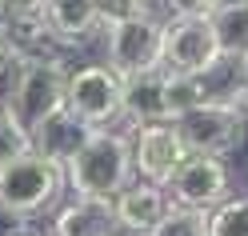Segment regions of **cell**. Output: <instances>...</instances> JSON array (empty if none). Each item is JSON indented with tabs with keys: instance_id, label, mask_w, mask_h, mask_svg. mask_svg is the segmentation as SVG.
<instances>
[{
	"instance_id": "6da1fadb",
	"label": "cell",
	"mask_w": 248,
	"mask_h": 236,
	"mask_svg": "<svg viewBox=\"0 0 248 236\" xmlns=\"http://www.w3.org/2000/svg\"><path fill=\"white\" fill-rule=\"evenodd\" d=\"M136 180L132 172V140L124 132H108L96 128L80 152L64 164V184L72 188L76 200H88V204H112L124 188Z\"/></svg>"
},
{
	"instance_id": "7a4b0ae2",
	"label": "cell",
	"mask_w": 248,
	"mask_h": 236,
	"mask_svg": "<svg viewBox=\"0 0 248 236\" xmlns=\"http://www.w3.org/2000/svg\"><path fill=\"white\" fill-rule=\"evenodd\" d=\"M64 88H68L64 60H12L8 64V92L0 104L8 108V116L24 132H32L52 112L64 108Z\"/></svg>"
},
{
	"instance_id": "3957f363",
	"label": "cell",
	"mask_w": 248,
	"mask_h": 236,
	"mask_svg": "<svg viewBox=\"0 0 248 236\" xmlns=\"http://www.w3.org/2000/svg\"><path fill=\"white\" fill-rule=\"evenodd\" d=\"M64 168L36 156L32 148L0 164V212L4 216H40L64 192Z\"/></svg>"
},
{
	"instance_id": "277c9868",
	"label": "cell",
	"mask_w": 248,
	"mask_h": 236,
	"mask_svg": "<svg viewBox=\"0 0 248 236\" xmlns=\"http://www.w3.org/2000/svg\"><path fill=\"white\" fill-rule=\"evenodd\" d=\"M176 132H180L184 148L192 156H216V160H224L228 152H240L244 136H248V116L236 104L204 100V104H196L192 112H184L176 120Z\"/></svg>"
},
{
	"instance_id": "5b68a950",
	"label": "cell",
	"mask_w": 248,
	"mask_h": 236,
	"mask_svg": "<svg viewBox=\"0 0 248 236\" xmlns=\"http://www.w3.org/2000/svg\"><path fill=\"white\" fill-rule=\"evenodd\" d=\"M104 44H108V60L104 64L112 68L120 80L128 76H140L148 68H160V52H164V20L156 12H144V16L120 20L104 28Z\"/></svg>"
},
{
	"instance_id": "8992f818",
	"label": "cell",
	"mask_w": 248,
	"mask_h": 236,
	"mask_svg": "<svg viewBox=\"0 0 248 236\" xmlns=\"http://www.w3.org/2000/svg\"><path fill=\"white\" fill-rule=\"evenodd\" d=\"M64 108L88 128H108L112 120H120V76L108 64L68 68Z\"/></svg>"
},
{
	"instance_id": "52a82bcc",
	"label": "cell",
	"mask_w": 248,
	"mask_h": 236,
	"mask_svg": "<svg viewBox=\"0 0 248 236\" xmlns=\"http://www.w3.org/2000/svg\"><path fill=\"white\" fill-rule=\"evenodd\" d=\"M228 184H232V172H228L224 160L188 152V160L172 172V180L164 184V192H168V200H172L176 208L212 212L220 200H228Z\"/></svg>"
},
{
	"instance_id": "ba28073f",
	"label": "cell",
	"mask_w": 248,
	"mask_h": 236,
	"mask_svg": "<svg viewBox=\"0 0 248 236\" xmlns=\"http://www.w3.org/2000/svg\"><path fill=\"white\" fill-rule=\"evenodd\" d=\"M220 60V44L208 20H164L160 68L180 76H204Z\"/></svg>"
},
{
	"instance_id": "9c48e42d",
	"label": "cell",
	"mask_w": 248,
	"mask_h": 236,
	"mask_svg": "<svg viewBox=\"0 0 248 236\" xmlns=\"http://www.w3.org/2000/svg\"><path fill=\"white\" fill-rule=\"evenodd\" d=\"M132 140V172L136 180H148L164 188L172 180V172L188 160V148H184V140L176 132V120H164V124H144V128H136Z\"/></svg>"
},
{
	"instance_id": "30bf717a",
	"label": "cell",
	"mask_w": 248,
	"mask_h": 236,
	"mask_svg": "<svg viewBox=\"0 0 248 236\" xmlns=\"http://www.w3.org/2000/svg\"><path fill=\"white\" fill-rule=\"evenodd\" d=\"M168 208H172L168 192L156 188V184H148V180H132L112 204H108L112 224H116V232H124V236H152Z\"/></svg>"
},
{
	"instance_id": "8fae6325",
	"label": "cell",
	"mask_w": 248,
	"mask_h": 236,
	"mask_svg": "<svg viewBox=\"0 0 248 236\" xmlns=\"http://www.w3.org/2000/svg\"><path fill=\"white\" fill-rule=\"evenodd\" d=\"M164 84H168V72H164V68H148V72H140V76L120 80V116L128 120V124H136V128L172 120V116H168Z\"/></svg>"
},
{
	"instance_id": "7c38bea8",
	"label": "cell",
	"mask_w": 248,
	"mask_h": 236,
	"mask_svg": "<svg viewBox=\"0 0 248 236\" xmlns=\"http://www.w3.org/2000/svg\"><path fill=\"white\" fill-rule=\"evenodd\" d=\"M92 132H96V128H88L84 120H76L68 108H60V112H52L40 128L28 132V144H32L36 156H44V160H52V164L64 168L72 156L80 152V144H84Z\"/></svg>"
},
{
	"instance_id": "4fadbf2b",
	"label": "cell",
	"mask_w": 248,
	"mask_h": 236,
	"mask_svg": "<svg viewBox=\"0 0 248 236\" xmlns=\"http://www.w3.org/2000/svg\"><path fill=\"white\" fill-rule=\"evenodd\" d=\"M0 32H4V40H8L12 60H64L68 64V48L52 36L44 12L40 16H24V20H4Z\"/></svg>"
},
{
	"instance_id": "5bb4252c",
	"label": "cell",
	"mask_w": 248,
	"mask_h": 236,
	"mask_svg": "<svg viewBox=\"0 0 248 236\" xmlns=\"http://www.w3.org/2000/svg\"><path fill=\"white\" fill-rule=\"evenodd\" d=\"M44 20H48L52 36L64 44L68 52L80 48V44H88L92 32L100 28L92 0H48V4H44Z\"/></svg>"
},
{
	"instance_id": "9a60e30c",
	"label": "cell",
	"mask_w": 248,
	"mask_h": 236,
	"mask_svg": "<svg viewBox=\"0 0 248 236\" xmlns=\"http://www.w3.org/2000/svg\"><path fill=\"white\" fill-rule=\"evenodd\" d=\"M220 56L248 60V0H220V8L208 16Z\"/></svg>"
},
{
	"instance_id": "2e32d148",
	"label": "cell",
	"mask_w": 248,
	"mask_h": 236,
	"mask_svg": "<svg viewBox=\"0 0 248 236\" xmlns=\"http://www.w3.org/2000/svg\"><path fill=\"white\" fill-rule=\"evenodd\" d=\"M112 224V212L104 204H88V200H72L56 212L52 220V236H104Z\"/></svg>"
},
{
	"instance_id": "e0dca14e",
	"label": "cell",
	"mask_w": 248,
	"mask_h": 236,
	"mask_svg": "<svg viewBox=\"0 0 248 236\" xmlns=\"http://www.w3.org/2000/svg\"><path fill=\"white\" fill-rule=\"evenodd\" d=\"M244 68H248V60L220 56L204 76H196V80H200V92H204V100L236 104V92H240V76H244Z\"/></svg>"
},
{
	"instance_id": "ac0fdd59",
	"label": "cell",
	"mask_w": 248,
	"mask_h": 236,
	"mask_svg": "<svg viewBox=\"0 0 248 236\" xmlns=\"http://www.w3.org/2000/svg\"><path fill=\"white\" fill-rule=\"evenodd\" d=\"M208 236H248V196H228L208 212Z\"/></svg>"
},
{
	"instance_id": "d6986e66",
	"label": "cell",
	"mask_w": 248,
	"mask_h": 236,
	"mask_svg": "<svg viewBox=\"0 0 248 236\" xmlns=\"http://www.w3.org/2000/svg\"><path fill=\"white\" fill-rule=\"evenodd\" d=\"M164 72H168V68H164ZM164 96H168V116H172V120H180L184 112H192L196 104H204L200 80H196V76H180V72H168Z\"/></svg>"
},
{
	"instance_id": "ffe728a7",
	"label": "cell",
	"mask_w": 248,
	"mask_h": 236,
	"mask_svg": "<svg viewBox=\"0 0 248 236\" xmlns=\"http://www.w3.org/2000/svg\"><path fill=\"white\" fill-rule=\"evenodd\" d=\"M152 236H208V212H196V208H168L164 220L156 224Z\"/></svg>"
},
{
	"instance_id": "44dd1931",
	"label": "cell",
	"mask_w": 248,
	"mask_h": 236,
	"mask_svg": "<svg viewBox=\"0 0 248 236\" xmlns=\"http://www.w3.org/2000/svg\"><path fill=\"white\" fill-rule=\"evenodd\" d=\"M92 8H96L100 28H108V24L144 16V12H156V0H92Z\"/></svg>"
},
{
	"instance_id": "7402d4cb",
	"label": "cell",
	"mask_w": 248,
	"mask_h": 236,
	"mask_svg": "<svg viewBox=\"0 0 248 236\" xmlns=\"http://www.w3.org/2000/svg\"><path fill=\"white\" fill-rule=\"evenodd\" d=\"M28 148H32V144H28V132L8 116V108L0 104V164H8L12 156H20Z\"/></svg>"
},
{
	"instance_id": "603a6c76",
	"label": "cell",
	"mask_w": 248,
	"mask_h": 236,
	"mask_svg": "<svg viewBox=\"0 0 248 236\" xmlns=\"http://www.w3.org/2000/svg\"><path fill=\"white\" fill-rule=\"evenodd\" d=\"M156 4L168 12V20H208L220 0H156Z\"/></svg>"
},
{
	"instance_id": "cb8c5ba5",
	"label": "cell",
	"mask_w": 248,
	"mask_h": 236,
	"mask_svg": "<svg viewBox=\"0 0 248 236\" xmlns=\"http://www.w3.org/2000/svg\"><path fill=\"white\" fill-rule=\"evenodd\" d=\"M48 0H0V24L4 20H24V16H40Z\"/></svg>"
},
{
	"instance_id": "d4e9b609",
	"label": "cell",
	"mask_w": 248,
	"mask_h": 236,
	"mask_svg": "<svg viewBox=\"0 0 248 236\" xmlns=\"http://www.w3.org/2000/svg\"><path fill=\"white\" fill-rule=\"evenodd\" d=\"M236 108L248 116V68H244V76H240V92H236Z\"/></svg>"
},
{
	"instance_id": "484cf974",
	"label": "cell",
	"mask_w": 248,
	"mask_h": 236,
	"mask_svg": "<svg viewBox=\"0 0 248 236\" xmlns=\"http://www.w3.org/2000/svg\"><path fill=\"white\" fill-rule=\"evenodd\" d=\"M8 64H12V52H8V40H4V32H0V72H8Z\"/></svg>"
},
{
	"instance_id": "4316f807",
	"label": "cell",
	"mask_w": 248,
	"mask_h": 236,
	"mask_svg": "<svg viewBox=\"0 0 248 236\" xmlns=\"http://www.w3.org/2000/svg\"><path fill=\"white\" fill-rule=\"evenodd\" d=\"M12 236H44V232H12Z\"/></svg>"
},
{
	"instance_id": "83f0119b",
	"label": "cell",
	"mask_w": 248,
	"mask_h": 236,
	"mask_svg": "<svg viewBox=\"0 0 248 236\" xmlns=\"http://www.w3.org/2000/svg\"><path fill=\"white\" fill-rule=\"evenodd\" d=\"M104 236H124V232H116V228H108V232H104Z\"/></svg>"
},
{
	"instance_id": "f1b7e54d",
	"label": "cell",
	"mask_w": 248,
	"mask_h": 236,
	"mask_svg": "<svg viewBox=\"0 0 248 236\" xmlns=\"http://www.w3.org/2000/svg\"><path fill=\"white\" fill-rule=\"evenodd\" d=\"M156 8H160V4H156Z\"/></svg>"
}]
</instances>
